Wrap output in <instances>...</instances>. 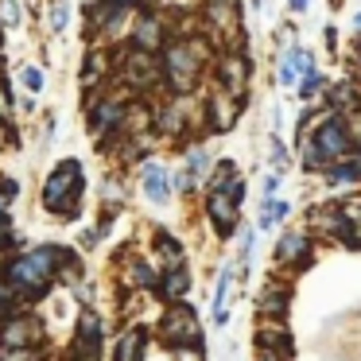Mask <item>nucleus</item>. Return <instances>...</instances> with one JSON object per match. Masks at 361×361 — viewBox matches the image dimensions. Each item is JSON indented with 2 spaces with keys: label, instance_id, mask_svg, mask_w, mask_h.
Masks as SVG:
<instances>
[{
  "label": "nucleus",
  "instance_id": "4be33fe9",
  "mask_svg": "<svg viewBox=\"0 0 361 361\" xmlns=\"http://www.w3.org/2000/svg\"><path fill=\"white\" fill-rule=\"evenodd\" d=\"M24 82H27L32 90H43V74H39V71H24Z\"/></svg>",
  "mask_w": 361,
  "mask_h": 361
},
{
  "label": "nucleus",
  "instance_id": "f257e3e1",
  "mask_svg": "<svg viewBox=\"0 0 361 361\" xmlns=\"http://www.w3.org/2000/svg\"><path fill=\"white\" fill-rule=\"evenodd\" d=\"M345 148H350V136L338 121H326L314 136V144L307 148V167H319V164H330V159H342Z\"/></svg>",
  "mask_w": 361,
  "mask_h": 361
},
{
  "label": "nucleus",
  "instance_id": "a878e982",
  "mask_svg": "<svg viewBox=\"0 0 361 361\" xmlns=\"http://www.w3.org/2000/svg\"><path fill=\"white\" fill-rule=\"evenodd\" d=\"M260 361H280V357H276V353H260Z\"/></svg>",
  "mask_w": 361,
  "mask_h": 361
},
{
  "label": "nucleus",
  "instance_id": "1a4fd4ad",
  "mask_svg": "<svg viewBox=\"0 0 361 361\" xmlns=\"http://www.w3.org/2000/svg\"><path fill=\"white\" fill-rule=\"evenodd\" d=\"M221 78H226L229 94L241 97V90H245V63H241V59H226V66H221Z\"/></svg>",
  "mask_w": 361,
  "mask_h": 361
},
{
  "label": "nucleus",
  "instance_id": "f8f14e48",
  "mask_svg": "<svg viewBox=\"0 0 361 361\" xmlns=\"http://www.w3.org/2000/svg\"><path fill=\"white\" fill-rule=\"evenodd\" d=\"M136 353H140V334H125L121 338V350H117V361H136Z\"/></svg>",
  "mask_w": 361,
  "mask_h": 361
},
{
  "label": "nucleus",
  "instance_id": "6ab92c4d",
  "mask_svg": "<svg viewBox=\"0 0 361 361\" xmlns=\"http://www.w3.org/2000/svg\"><path fill=\"white\" fill-rule=\"evenodd\" d=\"M345 102H350V105L357 102V97H353V86H350V82H342V86L334 90V105H345Z\"/></svg>",
  "mask_w": 361,
  "mask_h": 361
},
{
  "label": "nucleus",
  "instance_id": "4468645a",
  "mask_svg": "<svg viewBox=\"0 0 361 361\" xmlns=\"http://www.w3.org/2000/svg\"><path fill=\"white\" fill-rule=\"evenodd\" d=\"M299 51H291L288 59H283V66H280V78H283V86H291V82H295V74H299Z\"/></svg>",
  "mask_w": 361,
  "mask_h": 361
},
{
  "label": "nucleus",
  "instance_id": "39448f33",
  "mask_svg": "<svg viewBox=\"0 0 361 361\" xmlns=\"http://www.w3.org/2000/svg\"><path fill=\"white\" fill-rule=\"evenodd\" d=\"M195 55H190L187 43H175V47H167V74H171V82L179 90H190V82H195Z\"/></svg>",
  "mask_w": 361,
  "mask_h": 361
},
{
  "label": "nucleus",
  "instance_id": "5701e85b",
  "mask_svg": "<svg viewBox=\"0 0 361 361\" xmlns=\"http://www.w3.org/2000/svg\"><path fill=\"white\" fill-rule=\"evenodd\" d=\"M8 303H12V295H8V288L0 283V314H8Z\"/></svg>",
  "mask_w": 361,
  "mask_h": 361
},
{
  "label": "nucleus",
  "instance_id": "9b49d317",
  "mask_svg": "<svg viewBox=\"0 0 361 361\" xmlns=\"http://www.w3.org/2000/svg\"><path fill=\"white\" fill-rule=\"evenodd\" d=\"M229 280H233V276H229V268L226 272H221V283H218V295H214V322H226V295H229Z\"/></svg>",
  "mask_w": 361,
  "mask_h": 361
},
{
  "label": "nucleus",
  "instance_id": "423d86ee",
  "mask_svg": "<svg viewBox=\"0 0 361 361\" xmlns=\"http://www.w3.org/2000/svg\"><path fill=\"white\" fill-rule=\"evenodd\" d=\"M35 334V322L32 319H12L8 326H4V334H0V342L8 345V350H16V345H27Z\"/></svg>",
  "mask_w": 361,
  "mask_h": 361
},
{
  "label": "nucleus",
  "instance_id": "2eb2a0df",
  "mask_svg": "<svg viewBox=\"0 0 361 361\" xmlns=\"http://www.w3.org/2000/svg\"><path fill=\"white\" fill-rule=\"evenodd\" d=\"M136 43H140V47H156V43H159L156 24H152V20H144V24H140V32H136Z\"/></svg>",
  "mask_w": 361,
  "mask_h": 361
},
{
  "label": "nucleus",
  "instance_id": "393cba45",
  "mask_svg": "<svg viewBox=\"0 0 361 361\" xmlns=\"http://www.w3.org/2000/svg\"><path fill=\"white\" fill-rule=\"evenodd\" d=\"M291 4H295V12H303V8H307V0H291Z\"/></svg>",
  "mask_w": 361,
  "mask_h": 361
},
{
  "label": "nucleus",
  "instance_id": "0eeeda50",
  "mask_svg": "<svg viewBox=\"0 0 361 361\" xmlns=\"http://www.w3.org/2000/svg\"><path fill=\"white\" fill-rule=\"evenodd\" d=\"M144 195H148L152 202H167L171 187H167V175L159 171V167H144Z\"/></svg>",
  "mask_w": 361,
  "mask_h": 361
},
{
  "label": "nucleus",
  "instance_id": "7ed1b4c3",
  "mask_svg": "<svg viewBox=\"0 0 361 361\" xmlns=\"http://www.w3.org/2000/svg\"><path fill=\"white\" fill-rule=\"evenodd\" d=\"M63 195H71V202H78V195H82V167L78 164H59V171L47 179L43 202L51 210H63Z\"/></svg>",
  "mask_w": 361,
  "mask_h": 361
},
{
  "label": "nucleus",
  "instance_id": "20e7f679",
  "mask_svg": "<svg viewBox=\"0 0 361 361\" xmlns=\"http://www.w3.org/2000/svg\"><path fill=\"white\" fill-rule=\"evenodd\" d=\"M164 338H167L171 345H190V342H198V322H195V314H190L187 307H175V311L164 319Z\"/></svg>",
  "mask_w": 361,
  "mask_h": 361
},
{
  "label": "nucleus",
  "instance_id": "aec40b11",
  "mask_svg": "<svg viewBox=\"0 0 361 361\" xmlns=\"http://www.w3.org/2000/svg\"><path fill=\"white\" fill-rule=\"evenodd\" d=\"M202 171H206V152L195 148L190 152V175H202Z\"/></svg>",
  "mask_w": 361,
  "mask_h": 361
},
{
  "label": "nucleus",
  "instance_id": "ddd939ff",
  "mask_svg": "<svg viewBox=\"0 0 361 361\" xmlns=\"http://www.w3.org/2000/svg\"><path fill=\"white\" fill-rule=\"evenodd\" d=\"M187 288H190L187 272H171V276H167V283H164V291H167V295H171V299H179V295H183V291H187Z\"/></svg>",
  "mask_w": 361,
  "mask_h": 361
},
{
  "label": "nucleus",
  "instance_id": "6e6552de",
  "mask_svg": "<svg viewBox=\"0 0 361 361\" xmlns=\"http://www.w3.org/2000/svg\"><path fill=\"white\" fill-rule=\"evenodd\" d=\"M210 214H214V221H218L221 233H229V229H233L237 206H233V202H226V195H210Z\"/></svg>",
  "mask_w": 361,
  "mask_h": 361
},
{
  "label": "nucleus",
  "instance_id": "9d476101",
  "mask_svg": "<svg viewBox=\"0 0 361 361\" xmlns=\"http://www.w3.org/2000/svg\"><path fill=\"white\" fill-rule=\"evenodd\" d=\"M303 245H307V241H303L299 233H283L276 257H280V260H299V257H303Z\"/></svg>",
  "mask_w": 361,
  "mask_h": 361
},
{
  "label": "nucleus",
  "instance_id": "b1692460",
  "mask_svg": "<svg viewBox=\"0 0 361 361\" xmlns=\"http://www.w3.org/2000/svg\"><path fill=\"white\" fill-rule=\"evenodd\" d=\"M175 357H179V361H202V357H198V353H195V357H190V350H187V345H175Z\"/></svg>",
  "mask_w": 361,
  "mask_h": 361
},
{
  "label": "nucleus",
  "instance_id": "412c9836",
  "mask_svg": "<svg viewBox=\"0 0 361 361\" xmlns=\"http://www.w3.org/2000/svg\"><path fill=\"white\" fill-rule=\"evenodd\" d=\"M283 307H288V303H283V295H264V311L268 314H280Z\"/></svg>",
  "mask_w": 361,
  "mask_h": 361
},
{
  "label": "nucleus",
  "instance_id": "dca6fc26",
  "mask_svg": "<svg viewBox=\"0 0 361 361\" xmlns=\"http://www.w3.org/2000/svg\"><path fill=\"white\" fill-rule=\"evenodd\" d=\"M0 361H39V350H0Z\"/></svg>",
  "mask_w": 361,
  "mask_h": 361
},
{
  "label": "nucleus",
  "instance_id": "f03ea898",
  "mask_svg": "<svg viewBox=\"0 0 361 361\" xmlns=\"http://www.w3.org/2000/svg\"><path fill=\"white\" fill-rule=\"evenodd\" d=\"M55 264H59V252H55V245H47V249H39V252L20 257L16 264H12L8 276L16 283H24V288H35V283H43L51 272H55Z\"/></svg>",
  "mask_w": 361,
  "mask_h": 361
},
{
  "label": "nucleus",
  "instance_id": "bb28decb",
  "mask_svg": "<svg viewBox=\"0 0 361 361\" xmlns=\"http://www.w3.org/2000/svg\"><path fill=\"white\" fill-rule=\"evenodd\" d=\"M113 4H140V0H113Z\"/></svg>",
  "mask_w": 361,
  "mask_h": 361
},
{
  "label": "nucleus",
  "instance_id": "a211bd4d",
  "mask_svg": "<svg viewBox=\"0 0 361 361\" xmlns=\"http://www.w3.org/2000/svg\"><path fill=\"white\" fill-rule=\"evenodd\" d=\"M51 20H55V32L66 27V0H55V8H51Z\"/></svg>",
  "mask_w": 361,
  "mask_h": 361
},
{
  "label": "nucleus",
  "instance_id": "f3484780",
  "mask_svg": "<svg viewBox=\"0 0 361 361\" xmlns=\"http://www.w3.org/2000/svg\"><path fill=\"white\" fill-rule=\"evenodd\" d=\"M0 16H4V24L16 27L20 24V4L16 0H0Z\"/></svg>",
  "mask_w": 361,
  "mask_h": 361
}]
</instances>
